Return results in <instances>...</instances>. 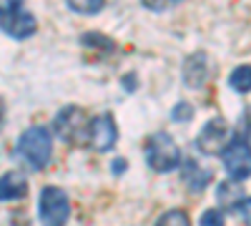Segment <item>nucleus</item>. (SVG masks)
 Here are the masks:
<instances>
[{
	"mask_svg": "<svg viewBox=\"0 0 251 226\" xmlns=\"http://www.w3.org/2000/svg\"><path fill=\"white\" fill-rule=\"evenodd\" d=\"M18 153L23 156V161L33 169H46L53 158V136L43 126L28 128L18 141Z\"/></svg>",
	"mask_w": 251,
	"mask_h": 226,
	"instance_id": "obj_1",
	"label": "nucleus"
},
{
	"mask_svg": "<svg viewBox=\"0 0 251 226\" xmlns=\"http://www.w3.org/2000/svg\"><path fill=\"white\" fill-rule=\"evenodd\" d=\"M146 161L158 174H169L181 163V149L169 133H153L146 143Z\"/></svg>",
	"mask_w": 251,
	"mask_h": 226,
	"instance_id": "obj_2",
	"label": "nucleus"
},
{
	"mask_svg": "<svg viewBox=\"0 0 251 226\" xmlns=\"http://www.w3.org/2000/svg\"><path fill=\"white\" fill-rule=\"evenodd\" d=\"M88 128H91V118H88L86 111L78 108V106L63 108L55 116V121H53V131L66 143H73V146L88 143Z\"/></svg>",
	"mask_w": 251,
	"mask_h": 226,
	"instance_id": "obj_3",
	"label": "nucleus"
},
{
	"mask_svg": "<svg viewBox=\"0 0 251 226\" xmlns=\"http://www.w3.org/2000/svg\"><path fill=\"white\" fill-rule=\"evenodd\" d=\"M38 216L43 226H66L71 219L68 194L58 186H46L38 201Z\"/></svg>",
	"mask_w": 251,
	"mask_h": 226,
	"instance_id": "obj_4",
	"label": "nucleus"
},
{
	"mask_svg": "<svg viewBox=\"0 0 251 226\" xmlns=\"http://www.w3.org/2000/svg\"><path fill=\"white\" fill-rule=\"evenodd\" d=\"M221 156H224V166L231 181H244L251 176V146L246 138L234 136Z\"/></svg>",
	"mask_w": 251,
	"mask_h": 226,
	"instance_id": "obj_5",
	"label": "nucleus"
},
{
	"mask_svg": "<svg viewBox=\"0 0 251 226\" xmlns=\"http://www.w3.org/2000/svg\"><path fill=\"white\" fill-rule=\"evenodd\" d=\"M231 138H234V136H231V126H228L224 118H211V121H208L206 126L201 128L196 146H199V151H203L206 156H221Z\"/></svg>",
	"mask_w": 251,
	"mask_h": 226,
	"instance_id": "obj_6",
	"label": "nucleus"
},
{
	"mask_svg": "<svg viewBox=\"0 0 251 226\" xmlns=\"http://www.w3.org/2000/svg\"><path fill=\"white\" fill-rule=\"evenodd\" d=\"M118 141V126L111 113H103V116H96L91 121V128H88V143L91 149L98 151V153H106L116 146Z\"/></svg>",
	"mask_w": 251,
	"mask_h": 226,
	"instance_id": "obj_7",
	"label": "nucleus"
},
{
	"mask_svg": "<svg viewBox=\"0 0 251 226\" xmlns=\"http://www.w3.org/2000/svg\"><path fill=\"white\" fill-rule=\"evenodd\" d=\"M0 28H3L10 38L23 40V38H28V35L35 33L38 23H35V15L33 13H28L25 8H18V10H13V13L0 18Z\"/></svg>",
	"mask_w": 251,
	"mask_h": 226,
	"instance_id": "obj_8",
	"label": "nucleus"
},
{
	"mask_svg": "<svg viewBox=\"0 0 251 226\" xmlns=\"http://www.w3.org/2000/svg\"><path fill=\"white\" fill-rule=\"evenodd\" d=\"M28 194V178L20 171H8L0 176V201H18Z\"/></svg>",
	"mask_w": 251,
	"mask_h": 226,
	"instance_id": "obj_9",
	"label": "nucleus"
},
{
	"mask_svg": "<svg viewBox=\"0 0 251 226\" xmlns=\"http://www.w3.org/2000/svg\"><path fill=\"white\" fill-rule=\"evenodd\" d=\"M208 78V60L203 53H194L183 63V83L191 88H201Z\"/></svg>",
	"mask_w": 251,
	"mask_h": 226,
	"instance_id": "obj_10",
	"label": "nucleus"
},
{
	"mask_svg": "<svg viewBox=\"0 0 251 226\" xmlns=\"http://www.w3.org/2000/svg\"><path fill=\"white\" fill-rule=\"evenodd\" d=\"M211 181H214V171L211 169H203L196 158H188L183 163V183L191 191H203Z\"/></svg>",
	"mask_w": 251,
	"mask_h": 226,
	"instance_id": "obj_11",
	"label": "nucleus"
},
{
	"mask_svg": "<svg viewBox=\"0 0 251 226\" xmlns=\"http://www.w3.org/2000/svg\"><path fill=\"white\" fill-rule=\"evenodd\" d=\"M244 189L239 186V181H224L221 186H219V194H216V199H219V203H221V209L224 211H239L241 209V203L246 201L244 199Z\"/></svg>",
	"mask_w": 251,
	"mask_h": 226,
	"instance_id": "obj_12",
	"label": "nucleus"
},
{
	"mask_svg": "<svg viewBox=\"0 0 251 226\" xmlns=\"http://www.w3.org/2000/svg\"><path fill=\"white\" fill-rule=\"evenodd\" d=\"M228 86L236 93H249L251 91V66H239L231 75H228Z\"/></svg>",
	"mask_w": 251,
	"mask_h": 226,
	"instance_id": "obj_13",
	"label": "nucleus"
},
{
	"mask_svg": "<svg viewBox=\"0 0 251 226\" xmlns=\"http://www.w3.org/2000/svg\"><path fill=\"white\" fill-rule=\"evenodd\" d=\"M66 5L73 13H80V15H96V13L103 10L106 0H66Z\"/></svg>",
	"mask_w": 251,
	"mask_h": 226,
	"instance_id": "obj_14",
	"label": "nucleus"
},
{
	"mask_svg": "<svg viewBox=\"0 0 251 226\" xmlns=\"http://www.w3.org/2000/svg\"><path fill=\"white\" fill-rule=\"evenodd\" d=\"M156 226H191V219H188V214L181 211V209H171V211L161 214Z\"/></svg>",
	"mask_w": 251,
	"mask_h": 226,
	"instance_id": "obj_15",
	"label": "nucleus"
},
{
	"mask_svg": "<svg viewBox=\"0 0 251 226\" xmlns=\"http://www.w3.org/2000/svg\"><path fill=\"white\" fill-rule=\"evenodd\" d=\"M199 226H226V219L219 209H208V211H203Z\"/></svg>",
	"mask_w": 251,
	"mask_h": 226,
	"instance_id": "obj_16",
	"label": "nucleus"
},
{
	"mask_svg": "<svg viewBox=\"0 0 251 226\" xmlns=\"http://www.w3.org/2000/svg\"><path fill=\"white\" fill-rule=\"evenodd\" d=\"M171 118L183 123V121H191L194 118V106L191 103H176V108L171 111Z\"/></svg>",
	"mask_w": 251,
	"mask_h": 226,
	"instance_id": "obj_17",
	"label": "nucleus"
},
{
	"mask_svg": "<svg viewBox=\"0 0 251 226\" xmlns=\"http://www.w3.org/2000/svg\"><path fill=\"white\" fill-rule=\"evenodd\" d=\"M176 3H181V0H143V5L151 8V10H169Z\"/></svg>",
	"mask_w": 251,
	"mask_h": 226,
	"instance_id": "obj_18",
	"label": "nucleus"
},
{
	"mask_svg": "<svg viewBox=\"0 0 251 226\" xmlns=\"http://www.w3.org/2000/svg\"><path fill=\"white\" fill-rule=\"evenodd\" d=\"M18 8H23V0H0V18L18 10Z\"/></svg>",
	"mask_w": 251,
	"mask_h": 226,
	"instance_id": "obj_19",
	"label": "nucleus"
},
{
	"mask_svg": "<svg viewBox=\"0 0 251 226\" xmlns=\"http://www.w3.org/2000/svg\"><path fill=\"white\" fill-rule=\"evenodd\" d=\"M241 214H244V221L251 226V199H246L244 203H241V209H239Z\"/></svg>",
	"mask_w": 251,
	"mask_h": 226,
	"instance_id": "obj_20",
	"label": "nucleus"
},
{
	"mask_svg": "<svg viewBox=\"0 0 251 226\" xmlns=\"http://www.w3.org/2000/svg\"><path fill=\"white\" fill-rule=\"evenodd\" d=\"M123 169H126V161H116V163H113V171H116V174H121Z\"/></svg>",
	"mask_w": 251,
	"mask_h": 226,
	"instance_id": "obj_21",
	"label": "nucleus"
},
{
	"mask_svg": "<svg viewBox=\"0 0 251 226\" xmlns=\"http://www.w3.org/2000/svg\"><path fill=\"white\" fill-rule=\"evenodd\" d=\"M123 86H126V88H133V86H136V80H133V78H126V80H123Z\"/></svg>",
	"mask_w": 251,
	"mask_h": 226,
	"instance_id": "obj_22",
	"label": "nucleus"
},
{
	"mask_svg": "<svg viewBox=\"0 0 251 226\" xmlns=\"http://www.w3.org/2000/svg\"><path fill=\"white\" fill-rule=\"evenodd\" d=\"M249 136H251V128H249Z\"/></svg>",
	"mask_w": 251,
	"mask_h": 226,
	"instance_id": "obj_23",
	"label": "nucleus"
}]
</instances>
